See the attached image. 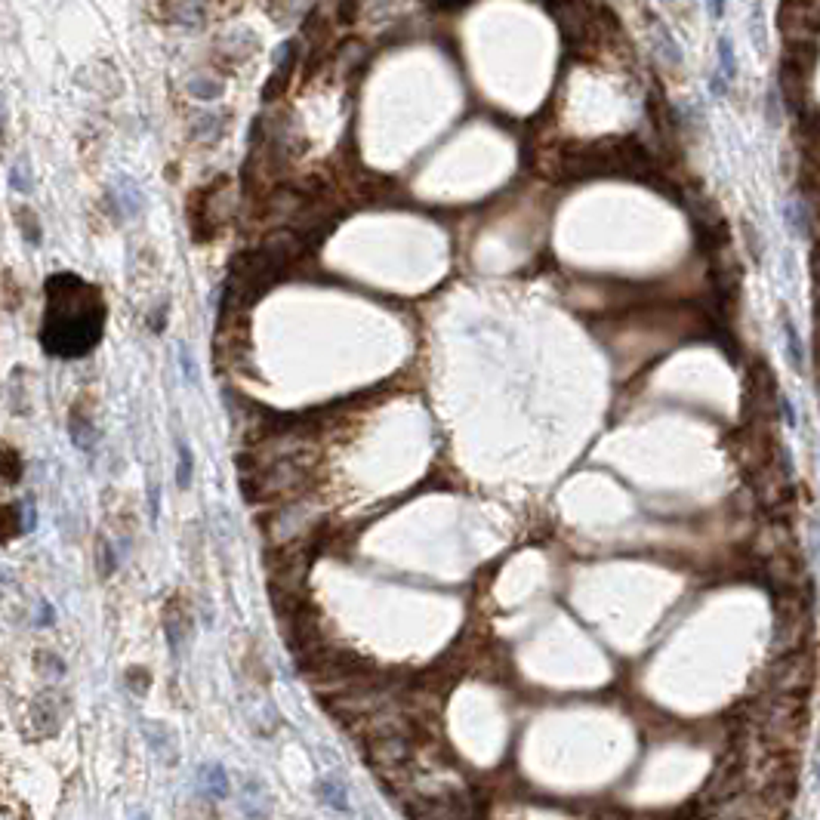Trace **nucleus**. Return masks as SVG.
<instances>
[{"label":"nucleus","mask_w":820,"mask_h":820,"mask_svg":"<svg viewBox=\"0 0 820 820\" xmlns=\"http://www.w3.org/2000/svg\"><path fill=\"white\" fill-rule=\"evenodd\" d=\"M105 324V299L96 284L71 272L46 278V308L40 342L56 358H84Z\"/></svg>","instance_id":"f257e3e1"},{"label":"nucleus","mask_w":820,"mask_h":820,"mask_svg":"<svg viewBox=\"0 0 820 820\" xmlns=\"http://www.w3.org/2000/svg\"><path fill=\"white\" fill-rule=\"evenodd\" d=\"M297 69V44H281L278 53H275V69L272 78H268L266 90H262V99H275L291 80V71Z\"/></svg>","instance_id":"f03ea898"},{"label":"nucleus","mask_w":820,"mask_h":820,"mask_svg":"<svg viewBox=\"0 0 820 820\" xmlns=\"http://www.w3.org/2000/svg\"><path fill=\"white\" fill-rule=\"evenodd\" d=\"M651 37H654L657 53H660L669 65L682 62V46H678V40L672 37V31L660 22V19H651Z\"/></svg>","instance_id":"7ed1b4c3"},{"label":"nucleus","mask_w":820,"mask_h":820,"mask_svg":"<svg viewBox=\"0 0 820 820\" xmlns=\"http://www.w3.org/2000/svg\"><path fill=\"white\" fill-rule=\"evenodd\" d=\"M783 352H786V361H790V367L796 373H805V346H802V336H799L796 324H792L790 318H783Z\"/></svg>","instance_id":"20e7f679"},{"label":"nucleus","mask_w":820,"mask_h":820,"mask_svg":"<svg viewBox=\"0 0 820 820\" xmlns=\"http://www.w3.org/2000/svg\"><path fill=\"white\" fill-rule=\"evenodd\" d=\"M170 12L179 25L194 29V25H201L207 19V0H173Z\"/></svg>","instance_id":"39448f33"},{"label":"nucleus","mask_w":820,"mask_h":820,"mask_svg":"<svg viewBox=\"0 0 820 820\" xmlns=\"http://www.w3.org/2000/svg\"><path fill=\"white\" fill-rule=\"evenodd\" d=\"M716 53H718V75H722L731 84V80L737 78V56H734V44H731L728 35L718 37Z\"/></svg>","instance_id":"423d86ee"},{"label":"nucleus","mask_w":820,"mask_h":820,"mask_svg":"<svg viewBox=\"0 0 820 820\" xmlns=\"http://www.w3.org/2000/svg\"><path fill=\"white\" fill-rule=\"evenodd\" d=\"M783 219H786V228H790V234H799V238H805V234H808L805 207L799 204V201H790V204L783 207Z\"/></svg>","instance_id":"0eeeda50"},{"label":"nucleus","mask_w":820,"mask_h":820,"mask_svg":"<svg viewBox=\"0 0 820 820\" xmlns=\"http://www.w3.org/2000/svg\"><path fill=\"white\" fill-rule=\"evenodd\" d=\"M188 90H192V96H198V99H217L219 93H223V84H219V80H210V78H194L192 84H188Z\"/></svg>","instance_id":"6e6552de"},{"label":"nucleus","mask_w":820,"mask_h":820,"mask_svg":"<svg viewBox=\"0 0 820 820\" xmlns=\"http://www.w3.org/2000/svg\"><path fill=\"white\" fill-rule=\"evenodd\" d=\"M223 118H217V114H201L198 118V133L201 136H217L219 130H223V124H219Z\"/></svg>","instance_id":"1a4fd4ad"},{"label":"nucleus","mask_w":820,"mask_h":820,"mask_svg":"<svg viewBox=\"0 0 820 820\" xmlns=\"http://www.w3.org/2000/svg\"><path fill=\"white\" fill-rule=\"evenodd\" d=\"M12 188H19V192H29L31 183H29V164L25 160H19L16 167H12Z\"/></svg>","instance_id":"9d476101"},{"label":"nucleus","mask_w":820,"mask_h":820,"mask_svg":"<svg viewBox=\"0 0 820 820\" xmlns=\"http://www.w3.org/2000/svg\"><path fill=\"white\" fill-rule=\"evenodd\" d=\"M768 120H771V127H781V120H783V114H781V96H777L775 86L768 90Z\"/></svg>","instance_id":"9b49d317"},{"label":"nucleus","mask_w":820,"mask_h":820,"mask_svg":"<svg viewBox=\"0 0 820 820\" xmlns=\"http://www.w3.org/2000/svg\"><path fill=\"white\" fill-rule=\"evenodd\" d=\"M188 472H192V454L183 445L179 447V485H188Z\"/></svg>","instance_id":"f8f14e48"},{"label":"nucleus","mask_w":820,"mask_h":820,"mask_svg":"<svg viewBox=\"0 0 820 820\" xmlns=\"http://www.w3.org/2000/svg\"><path fill=\"white\" fill-rule=\"evenodd\" d=\"M781 410H783V420H786V426H790V432H796V429H799V416H796V410H792V401L786 398V395H781Z\"/></svg>","instance_id":"ddd939ff"},{"label":"nucleus","mask_w":820,"mask_h":820,"mask_svg":"<svg viewBox=\"0 0 820 820\" xmlns=\"http://www.w3.org/2000/svg\"><path fill=\"white\" fill-rule=\"evenodd\" d=\"M709 90L716 93V96H725V93H728V80H725V78L716 71V75H712V80H709Z\"/></svg>","instance_id":"4468645a"},{"label":"nucleus","mask_w":820,"mask_h":820,"mask_svg":"<svg viewBox=\"0 0 820 820\" xmlns=\"http://www.w3.org/2000/svg\"><path fill=\"white\" fill-rule=\"evenodd\" d=\"M466 4H472V0H435V6H441V10H460Z\"/></svg>","instance_id":"2eb2a0df"},{"label":"nucleus","mask_w":820,"mask_h":820,"mask_svg":"<svg viewBox=\"0 0 820 820\" xmlns=\"http://www.w3.org/2000/svg\"><path fill=\"white\" fill-rule=\"evenodd\" d=\"M709 4V16L712 19H722L725 16V0H707Z\"/></svg>","instance_id":"dca6fc26"},{"label":"nucleus","mask_w":820,"mask_h":820,"mask_svg":"<svg viewBox=\"0 0 820 820\" xmlns=\"http://www.w3.org/2000/svg\"><path fill=\"white\" fill-rule=\"evenodd\" d=\"M660 4H672V0H660Z\"/></svg>","instance_id":"f3484780"}]
</instances>
